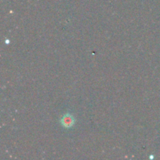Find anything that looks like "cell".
Masks as SVG:
<instances>
[{
	"label": "cell",
	"instance_id": "6da1fadb",
	"mask_svg": "<svg viewBox=\"0 0 160 160\" xmlns=\"http://www.w3.org/2000/svg\"><path fill=\"white\" fill-rule=\"evenodd\" d=\"M61 123H62V125L64 128H70L74 124V119L70 114H67V115L63 116V117L62 118Z\"/></svg>",
	"mask_w": 160,
	"mask_h": 160
}]
</instances>
